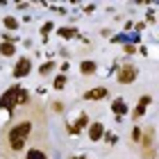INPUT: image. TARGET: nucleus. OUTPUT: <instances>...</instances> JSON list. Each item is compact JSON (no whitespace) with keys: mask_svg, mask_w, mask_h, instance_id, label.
<instances>
[{"mask_svg":"<svg viewBox=\"0 0 159 159\" xmlns=\"http://www.w3.org/2000/svg\"><path fill=\"white\" fill-rule=\"evenodd\" d=\"M25 159H48V152L41 150V148H32V150H27Z\"/></svg>","mask_w":159,"mask_h":159,"instance_id":"1a4fd4ad","label":"nucleus"},{"mask_svg":"<svg viewBox=\"0 0 159 159\" xmlns=\"http://www.w3.org/2000/svg\"><path fill=\"white\" fill-rule=\"evenodd\" d=\"M30 132H32V123L30 120H20V123H14L7 132V146L14 152H20V148H25L27 139H30Z\"/></svg>","mask_w":159,"mask_h":159,"instance_id":"f257e3e1","label":"nucleus"},{"mask_svg":"<svg viewBox=\"0 0 159 159\" xmlns=\"http://www.w3.org/2000/svg\"><path fill=\"white\" fill-rule=\"evenodd\" d=\"M123 50H125V52H127V55H132V52H134V50H136V48H134V46H125V48H123Z\"/></svg>","mask_w":159,"mask_h":159,"instance_id":"412c9836","label":"nucleus"},{"mask_svg":"<svg viewBox=\"0 0 159 159\" xmlns=\"http://www.w3.org/2000/svg\"><path fill=\"white\" fill-rule=\"evenodd\" d=\"M52 68H55V64H52V61H48V64H43V66L39 68V73H41V75H48Z\"/></svg>","mask_w":159,"mask_h":159,"instance_id":"2eb2a0df","label":"nucleus"},{"mask_svg":"<svg viewBox=\"0 0 159 159\" xmlns=\"http://www.w3.org/2000/svg\"><path fill=\"white\" fill-rule=\"evenodd\" d=\"M70 159H86V157H70Z\"/></svg>","mask_w":159,"mask_h":159,"instance_id":"4be33fe9","label":"nucleus"},{"mask_svg":"<svg viewBox=\"0 0 159 159\" xmlns=\"http://www.w3.org/2000/svg\"><path fill=\"white\" fill-rule=\"evenodd\" d=\"M30 96H27V91H23L20 86H11L7 93H2V98H0V107L7 111H14V107L16 105H25Z\"/></svg>","mask_w":159,"mask_h":159,"instance_id":"f03ea898","label":"nucleus"},{"mask_svg":"<svg viewBox=\"0 0 159 159\" xmlns=\"http://www.w3.org/2000/svg\"><path fill=\"white\" fill-rule=\"evenodd\" d=\"M32 70V61L27 59V57H20V59L16 61V66H14V77H25L27 73Z\"/></svg>","mask_w":159,"mask_h":159,"instance_id":"39448f33","label":"nucleus"},{"mask_svg":"<svg viewBox=\"0 0 159 159\" xmlns=\"http://www.w3.org/2000/svg\"><path fill=\"white\" fill-rule=\"evenodd\" d=\"M150 102H152V98H150V96H141V98H139V105H136V109H134V114H132V118H141L143 114H146V109H148Z\"/></svg>","mask_w":159,"mask_h":159,"instance_id":"423d86ee","label":"nucleus"},{"mask_svg":"<svg viewBox=\"0 0 159 159\" xmlns=\"http://www.w3.org/2000/svg\"><path fill=\"white\" fill-rule=\"evenodd\" d=\"M52 107H55V111H61V109H64V105H61V100H57V102H55Z\"/></svg>","mask_w":159,"mask_h":159,"instance_id":"6ab92c4d","label":"nucleus"},{"mask_svg":"<svg viewBox=\"0 0 159 159\" xmlns=\"http://www.w3.org/2000/svg\"><path fill=\"white\" fill-rule=\"evenodd\" d=\"M5 27H9V30H18V20L14 16H7L5 18Z\"/></svg>","mask_w":159,"mask_h":159,"instance_id":"4468645a","label":"nucleus"},{"mask_svg":"<svg viewBox=\"0 0 159 159\" xmlns=\"http://www.w3.org/2000/svg\"><path fill=\"white\" fill-rule=\"evenodd\" d=\"M89 136H91V139L93 141H100V139H102V136H105V127H102V123H93V125L89 127Z\"/></svg>","mask_w":159,"mask_h":159,"instance_id":"6e6552de","label":"nucleus"},{"mask_svg":"<svg viewBox=\"0 0 159 159\" xmlns=\"http://www.w3.org/2000/svg\"><path fill=\"white\" fill-rule=\"evenodd\" d=\"M14 52H16V48H14V43H0V55H5V57H11Z\"/></svg>","mask_w":159,"mask_h":159,"instance_id":"9b49d317","label":"nucleus"},{"mask_svg":"<svg viewBox=\"0 0 159 159\" xmlns=\"http://www.w3.org/2000/svg\"><path fill=\"white\" fill-rule=\"evenodd\" d=\"M59 34H61V37H75V30H73V27H61V30H59Z\"/></svg>","mask_w":159,"mask_h":159,"instance_id":"f3484780","label":"nucleus"},{"mask_svg":"<svg viewBox=\"0 0 159 159\" xmlns=\"http://www.w3.org/2000/svg\"><path fill=\"white\" fill-rule=\"evenodd\" d=\"M86 120H89V118H86V114H82V116L77 118V123H75V125H70L68 129H70V132H80V129L86 125Z\"/></svg>","mask_w":159,"mask_h":159,"instance_id":"f8f14e48","label":"nucleus"},{"mask_svg":"<svg viewBox=\"0 0 159 159\" xmlns=\"http://www.w3.org/2000/svg\"><path fill=\"white\" fill-rule=\"evenodd\" d=\"M50 30H52V23H46V25H43V34H48Z\"/></svg>","mask_w":159,"mask_h":159,"instance_id":"aec40b11","label":"nucleus"},{"mask_svg":"<svg viewBox=\"0 0 159 159\" xmlns=\"http://www.w3.org/2000/svg\"><path fill=\"white\" fill-rule=\"evenodd\" d=\"M136 75H139V70H136V66H132V64H125V66H120L118 70V84H132Z\"/></svg>","mask_w":159,"mask_h":159,"instance_id":"7ed1b4c3","label":"nucleus"},{"mask_svg":"<svg viewBox=\"0 0 159 159\" xmlns=\"http://www.w3.org/2000/svg\"><path fill=\"white\" fill-rule=\"evenodd\" d=\"M80 70H82V75H91V73H96V61H91V59H86L80 64Z\"/></svg>","mask_w":159,"mask_h":159,"instance_id":"9d476101","label":"nucleus"},{"mask_svg":"<svg viewBox=\"0 0 159 159\" xmlns=\"http://www.w3.org/2000/svg\"><path fill=\"white\" fill-rule=\"evenodd\" d=\"M55 86L57 89H64V86H66V75H57L55 77Z\"/></svg>","mask_w":159,"mask_h":159,"instance_id":"dca6fc26","label":"nucleus"},{"mask_svg":"<svg viewBox=\"0 0 159 159\" xmlns=\"http://www.w3.org/2000/svg\"><path fill=\"white\" fill-rule=\"evenodd\" d=\"M107 98V89L105 86H98V89H89L84 93V100H102Z\"/></svg>","mask_w":159,"mask_h":159,"instance_id":"0eeeda50","label":"nucleus"},{"mask_svg":"<svg viewBox=\"0 0 159 159\" xmlns=\"http://www.w3.org/2000/svg\"><path fill=\"white\" fill-rule=\"evenodd\" d=\"M111 109L116 111V114H125L127 111V105L123 102V100H116V102H111Z\"/></svg>","mask_w":159,"mask_h":159,"instance_id":"ddd939ff","label":"nucleus"},{"mask_svg":"<svg viewBox=\"0 0 159 159\" xmlns=\"http://www.w3.org/2000/svg\"><path fill=\"white\" fill-rule=\"evenodd\" d=\"M141 136H143V129L136 127L134 132H132V141H134V143H141Z\"/></svg>","mask_w":159,"mask_h":159,"instance_id":"a211bd4d","label":"nucleus"},{"mask_svg":"<svg viewBox=\"0 0 159 159\" xmlns=\"http://www.w3.org/2000/svg\"><path fill=\"white\" fill-rule=\"evenodd\" d=\"M141 143H143V150H146V157H148V159H152V157H155V150H152V146H155V132H152V127L143 132Z\"/></svg>","mask_w":159,"mask_h":159,"instance_id":"20e7f679","label":"nucleus"}]
</instances>
